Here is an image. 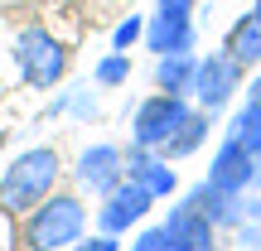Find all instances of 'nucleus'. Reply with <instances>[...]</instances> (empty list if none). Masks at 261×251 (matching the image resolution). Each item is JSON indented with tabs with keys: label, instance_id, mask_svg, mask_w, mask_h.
I'll use <instances>...</instances> for the list:
<instances>
[{
	"label": "nucleus",
	"instance_id": "f257e3e1",
	"mask_svg": "<svg viewBox=\"0 0 261 251\" xmlns=\"http://www.w3.org/2000/svg\"><path fill=\"white\" fill-rule=\"evenodd\" d=\"M58 169H63V159H58V150H54V145L19 150V155L10 159V169L0 174V213L24 217L29 208L39 203V198H48V193H54Z\"/></svg>",
	"mask_w": 261,
	"mask_h": 251
},
{
	"label": "nucleus",
	"instance_id": "f03ea898",
	"mask_svg": "<svg viewBox=\"0 0 261 251\" xmlns=\"http://www.w3.org/2000/svg\"><path fill=\"white\" fill-rule=\"evenodd\" d=\"M87 232V208L77 193H48L24 213V232L19 246L24 251H68Z\"/></svg>",
	"mask_w": 261,
	"mask_h": 251
},
{
	"label": "nucleus",
	"instance_id": "7ed1b4c3",
	"mask_svg": "<svg viewBox=\"0 0 261 251\" xmlns=\"http://www.w3.org/2000/svg\"><path fill=\"white\" fill-rule=\"evenodd\" d=\"M15 73L24 77L29 87H54V82H63V73H68L63 44H58L48 29H39V24L19 29V34H15Z\"/></svg>",
	"mask_w": 261,
	"mask_h": 251
},
{
	"label": "nucleus",
	"instance_id": "20e7f679",
	"mask_svg": "<svg viewBox=\"0 0 261 251\" xmlns=\"http://www.w3.org/2000/svg\"><path fill=\"white\" fill-rule=\"evenodd\" d=\"M189 116V102L174 92H155L136 106V121H130V145H145V150H160L169 140V130Z\"/></svg>",
	"mask_w": 261,
	"mask_h": 251
},
{
	"label": "nucleus",
	"instance_id": "39448f33",
	"mask_svg": "<svg viewBox=\"0 0 261 251\" xmlns=\"http://www.w3.org/2000/svg\"><path fill=\"white\" fill-rule=\"evenodd\" d=\"M150 203H155V193H150L145 184H136V179H121L112 193H102L97 227H102V232H112V237H121V232H130V222H140V217L150 213Z\"/></svg>",
	"mask_w": 261,
	"mask_h": 251
},
{
	"label": "nucleus",
	"instance_id": "423d86ee",
	"mask_svg": "<svg viewBox=\"0 0 261 251\" xmlns=\"http://www.w3.org/2000/svg\"><path fill=\"white\" fill-rule=\"evenodd\" d=\"M237 82H242V68H237L227 53H208V58H198L194 87H189V92H194L198 106L213 116V111H223V106H227V97L237 92Z\"/></svg>",
	"mask_w": 261,
	"mask_h": 251
},
{
	"label": "nucleus",
	"instance_id": "0eeeda50",
	"mask_svg": "<svg viewBox=\"0 0 261 251\" xmlns=\"http://www.w3.org/2000/svg\"><path fill=\"white\" fill-rule=\"evenodd\" d=\"M77 184L87 188V193H112L116 184H121L126 179V155L116 145H92V150H83V155H77Z\"/></svg>",
	"mask_w": 261,
	"mask_h": 251
},
{
	"label": "nucleus",
	"instance_id": "6e6552de",
	"mask_svg": "<svg viewBox=\"0 0 261 251\" xmlns=\"http://www.w3.org/2000/svg\"><path fill=\"white\" fill-rule=\"evenodd\" d=\"M252 159H256L252 150H247V145H237V140L227 135V140H223V150L213 155V164H208V184H213V188H223V193H242V188L252 184V174H256V169H252Z\"/></svg>",
	"mask_w": 261,
	"mask_h": 251
},
{
	"label": "nucleus",
	"instance_id": "1a4fd4ad",
	"mask_svg": "<svg viewBox=\"0 0 261 251\" xmlns=\"http://www.w3.org/2000/svg\"><path fill=\"white\" fill-rule=\"evenodd\" d=\"M145 44H150V53H189L194 48V19H189V10H160L155 24L145 29Z\"/></svg>",
	"mask_w": 261,
	"mask_h": 251
},
{
	"label": "nucleus",
	"instance_id": "9d476101",
	"mask_svg": "<svg viewBox=\"0 0 261 251\" xmlns=\"http://www.w3.org/2000/svg\"><path fill=\"white\" fill-rule=\"evenodd\" d=\"M126 179H136V184H145L155 198H169L174 193V169H169V159L165 155H155V150H145V145H130V155H126Z\"/></svg>",
	"mask_w": 261,
	"mask_h": 251
},
{
	"label": "nucleus",
	"instance_id": "9b49d317",
	"mask_svg": "<svg viewBox=\"0 0 261 251\" xmlns=\"http://www.w3.org/2000/svg\"><path fill=\"white\" fill-rule=\"evenodd\" d=\"M169 242H174V251H213V222L198 213H189L184 203L169 213Z\"/></svg>",
	"mask_w": 261,
	"mask_h": 251
},
{
	"label": "nucleus",
	"instance_id": "f8f14e48",
	"mask_svg": "<svg viewBox=\"0 0 261 251\" xmlns=\"http://www.w3.org/2000/svg\"><path fill=\"white\" fill-rule=\"evenodd\" d=\"M203 135H208V111H189L184 121L169 130V140L160 145V155L165 159H184V155H194V150L203 145Z\"/></svg>",
	"mask_w": 261,
	"mask_h": 251
},
{
	"label": "nucleus",
	"instance_id": "ddd939ff",
	"mask_svg": "<svg viewBox=\"0 0 261 251\" xmlns=\"http://www.w3.org/2000/svg\"><path fill=\"white\" fill-rule=\"evenodd\" d=\"M227 58H232L237 68L261 63V19L256 15H242L232 24V34H227Z\"/></svg>",
	"mask_w": 261,
	"mask_h": 251
},
{
	"label": "nucleus",
	"instance_id": "4468645a",
	"mask_svg": "<svg viewBox=\"0 0 261 251\" xmlns=\"http://www.w3.org/2000/svg\"><path fill=\"white\" fill-rule=\"evenodd\" d=\"M194 68H198V58H194V53H160V68H155L160 92L184 97L189 87H194Z\"/></svg>",
	"mask_w": 261,
	"mask_h": 251
},
{
	"label": "nucleus",
	"instance_id": "2eb2a0df",
	"mask_svg": "<svg viewBox=\"0 0 261 251\" xmlns=\"http://www.w3.org/2000/svg\"><path fill=\"white\" fill-rule=\"evenodd\" d=\"M184 208L198 213V217H208V222H223V217H237V193H223V188H213V184H198L194 193L184 198Z\"/></svg>",
	"mask_w": 261,
	"mask_h": 251
},
{
	"label": "nucleus",
	"instance_id": "dca6fc26",
	"mask_svg": "<svg viewBox=\"0 0 261 251\" xmlns=\"http://www.w3.org/2000/svg\"><path fill=\"white\" fill-rule=\"evenodd\" d=\"M232 140H237V145H247L252 155H261V102H256V97L232 116Z\"/></svg>",
	"mask_w": 261,
	"mask_h": 251
},
{
	"label": "nucleus",
	"instance_id": "f3484780",
	"mask_svg": "<svg viewBox=\"0 0 261 251\" xmlns=\"http://www.w3.org/2000/svg\"><path fill=\"white\" fill-rule=\"evenodd\" d=\"M126 77H130V58L126 53H112V58L97 63V82L102 87H116V82H126Z\"/></svg>",
	"mask_w": 261,
	"mask_h": 251
},
{
	"label": "nucleus",
	"instance_id": "a211bd4d",
	"mask_svg": "<svg viewBox=\"0 0 261 251\" xmlns=\"http://www.w3.org/2000/svg\"><path fill=\"white\" fill-rule=\"evenodd\" d=\"M136 39H145V24H140V19L130 15V19H121V24H116V34H112V48H116V53H126V48L136 44Z\"/></svg>",
	"mask_w": 261,
	"mask_h": 251
},
{
	"label": "nucleus",
	"instance_id": "6ab92c4d",
	"mask_svg": "<svg viewBox=\"0 0 261 251\" xmlns=\"http://www.w3.org/2000/svg\"><path fill=\"white\" fill-rule=\"evenodd\" d=\"M130 251H174V242H169V227H150V232H140Z\"/></svg>",
	"mask_w": 261,
	"mask_h": 251
},
{
	"label": "nucleus",
	"instance_id": "aec40b11",
	"mask_svg": "<svg viewBox=\"0 0 261 251\" xmlns=\"http://www.w3.org/2000/svg\"><path fill=\"white\" fill-rule=\"evenodd\" d=\"M68 251H121V242H116L112 232H97V237H77Z\"/></svg>",
	"mask_w": 261,
	"mask_h": 251
},
{
	"label": "nucleus",
	"instance_id": "412c9836",
	"mask_svg": "<svg viewBox=\"0 0 261 251\" xmlns=\"http://www.w3.org/2000/svg\"><path fill=\"white\" fill-rule=\"evenodd\" d=\"M252 97H256V102H261V77H256V82H252Z\"/></svg>",
	"mask_w": 261,
	"mask_h": 251
},
{
	"label": "nucleus",
	"instance_id": "4be33fe9",
	"mask_svg": "<svg viewBox=\"0 0 261 251\" xmlns=\"http://www.w3.org/2000/svg\"><path fill=\"white\" fill-rule=\"evenodd\" d=\"M252 15H256V19H261V0H256V5H252Z\"/></svg>",
	"mask_w": 261,
	"mask_h": 251
},
{
	"label": "nucleus",
	"instance_id": "5701e85b",
	"mask_svg": "<svg viewBox=\"0 0 261 251\" xmlns=\"http://www.w3.org/2000/svg\"><path fill=\"white\" fill-rule=\"evenodd\" d=\"M0 150H5V135H0Z\"/></svg>",
	"mask_w": 261,
	"mask_h": 251
}]
</instances>
